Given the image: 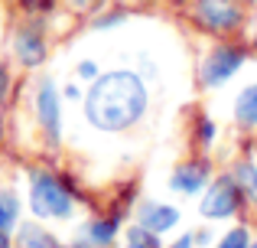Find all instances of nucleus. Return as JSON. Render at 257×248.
Returning <instances> with one entry per match:
<instances>
[{
  "instance_id": "nucleus-1",
  "label": "nucleus",
  "mask_w": 257,
  "mask_h": 248,
  "mask_svg": "<svg viewBox=\"0 0 257 248\" xmlns=\"http://www.w3.org/2000/svg\"><path fill=\"white\" fill-rule=\"evenodd\" d=\"M147 89L134 72H107L91 85L85 98V115L98 131H127L144 118Z\"/></svg>"
},
{
  "instance_id": "nucleus-2",
  "label": "nucleus",
  "mask_w": 257,
  "mask_h": 248,
  "mask_svg": "<svg viewBox=\"0 0 257 248\" xmlns=\"http://www.w3.org/2000/svg\"><path fill=\"white\" fill-rule=\"evenodd\" d=\"M30 206L39 219H69L72 216V196L56 177L36 173L30 190Z\"/></svg>"
},
{
  "instance_id": "nucleus-3",
  "label": "nucleus",
  "mask_w": 257,
  "mask_h": 248,
  "mask_svg": "<svg viewBox=\"0 0 257 248\" xmlns=\"http://www.w3.org/2000/svg\"><path fill=\"white\" fill-rule=\"evenodd\" d=\"M238 203H241V190L231 177H221L208 186L205 199H202V216L205 219H228L238 212Z\"/></svg>"
},
{
  "instance_id": "nucleus-4",
  "label": "nucleus",
  "mask_w": 257,
  "mask_h": 248,
  "mask_svg": "<svg viewBox=\"0 0 257 248\" xmlns=\"http://www.w3.org/2000/svg\"><path fill=\"white\" fill-rule=\"evenodd\" d=\"M195 20L212 33H228L241 23V10L234 0H199L195 4Z\"/></svg>"
},
{
  "instance_id": "nucleus-5",
  "label": "nucleus",
  "mask_w": 257,
  "mask_h": 248,
  "mask_svg": "<svg viewBox=\"0 0 257 248\" xmlns=\"http://www.w3.org/2000/svg\"><path fill=\"white\" fill-rule=\"evenodd\" d=\"M241 62H244V56H241L238 49H215L212 56L205 59V65H202V82H205L208 89H215V85L228 82V78L241 69Z\"/></svg>"
},
{
  "instance_id": "nucleus-6",
  "label": "nucleus",
  "mask_w": 257,
  "mask_h": 248,
  "mask_svg": "<svg viewBox=\"0 0 257 248\" xmlns=\"http://www.w3.org/2000/svg\"><path fill=\"white\" fill-rule=\"evenodd\" d=\"M36 115H39V124H43L46 137L52 140V144H59V92L56 85L46 78L43 85H39V95H36Z\"/></svg>"
},
{
  "instance_id": "nucleus-7",
  "label": "nucleus",
  "mask_w": 257,
  "mask_h": 248,
  "mask_svg": "<svg viewBox=\"0 0 257 248\" xmlns=\"http://www.w3.org/2000/svg\"><path fill=\"white\" fill-rule=\"evenodd\" d=\"M205 180H208V167L205 163H182V167H176V173H173V180H170V186L176 193H199L202 186H205Z\"/></svg>"
},
{
  "instance_id": "nucleus-8",
  "label": "nucleus",
  "mask_w": 257,
  "mask_h": 248,
  "mask_svg": "<svg viewBox=\"0 0 257 248\" xmlns=\"http://www.w3.org/2000/svg\"><path fill=\"white\" fill-rule=\"evenodd\" d=\"M179 222V212L173 209V206H160V203H147L144 209H140V225L144 229H150V232H166V229H173V225Z\"/></svg>"
},
{
  "instance_id": "nucleus-9",
  "label": "nucleus",
  "mask_w": 257,
  "mask_h": 248,
  "mask_svg": "<svg viewBox=\"0 0 257 248\" xmlns=\"http://www.w3.org/2000/svg\"><path fill=\"white\" fill-rule=\"evenodd\" d=\"M13 49H17L20 62H26V65H39V62H43V56H46L43 36H39L36 30H23L17 36V43H13Z\"/></svg>"
},
{
  "instance_id": "nucleus-10",
  "label": "nucleus",
  "mask_w": 257,
  "mask_h": 248,
  "mask_svg": "<svg viewBox=\"0 0 257 248\" xmlns=\"http://www.w3.org/2000/svg\"><path fill=\"white\" fill-rule=\"evenodd\" d=\"M234 121L241 127H254L257 124V85H247L234 102Z\"/></svg>"
},
{
  "instance_id": "nucleus-11",
  "label": "nucleus",
  "mask_w": 257,
  "mask_h": 248,
  "mask_svg": "<svg viewBox=\"0 0 257 248\" xmlns=\"http://www.w3.org/2000/svg\"><path fill=\"white\" fill-rule=\"evenodd\" d=\"M20 248H59V242L49 235V232H43L39 225H23L20 229Z\"/></svg>"
},
{
  "instance_id": "nucleus-12",
  "label": "nucleus",
  "mask_w": 257,
  "mask_h": 248,
  "mask_svg": "<svg viewBox=\"0 0 257 248\" xmlns=\"http://www.w3.org/2000/svg\"><path fill=\"white\" fill-rule=\"evenodd\" d=\"M17 212H20V199L13 190H0V232H7L13 222H17Z\"/></svg>"
},
{
  "instance_id": "nucleus-13",
  "label": "nucleus",
  "mask_w": 257,
  "mask_h": 248,
  "mask_svg": "<svg viewBox=\"0 0 257 248\" xmlns=\"http://www.w3.org/2000/svg\"><path fill=\"white\" fill-rule=\"evenodd\" d=\"M127 248H160V238H157V232H150V229H131V235H127Z\"/></svg>"
},
{
  "instance_id": "nucleus-14",
  "label": "nucleus",
  "mask_w": 257,
  "mask_h": 248,
  "mask_svg": "<svg viewBox=\"0 0 257 248\" xmlns=\"http://www.w3.org/2000/svg\"><path fill=\"white\" fill-rule=\"evenodd\" d=\"M114 232H117V219H111V222H94V225H91L94 245H111Z\"/></svg>"
},
{
  "instance_id": "nucleus-15",
  "label": "nucleus",
  "mask_w": 257,
  "mask_h": 248,
  "mask_svg": "<svg viewBox=\"0 0 257 248\" xmlns=\"http://www.w3.org/2000/svg\"><path fill=\"white\" fill-rule=\"evenodd\" d=\"M218 248H247V232H244V229L228 232V235L218 242Z\"/></svg>"
},
{
  "instance_id": "nucleus-16",
  "label": "nucleus",
  "mask_w": 257,
  "mask_h": 248,
  "mask_svg": "<svg viewBox=\"0 0 257 248\" xmlns=\"http://www.w3.org/2000/svg\"><path fill=\"white\" fill-rule=\"evenodd\" d=\"M241 177H244V183H247V190H251V196L257 199V170H254V167H241Z\"/></svg>"
},
{
  "instance_id": "nucleus-17",
  "label": "nucleus",
  "mask_w": 257,
  "mask_h": 248,
  "mask_svg": "<svg viewBox=\"0 0 257 248\" xmlns=\"http://www.w3.org/2000/svg\"><path fill=\"white\" fill-rule=\"evenodd\" d=\"M78 75H85V78H94V75H98L94 62H82V65H78Z\"/></svg>"
},
{
  "instance_id": "nucleus-18",
  "label": "nucleus",
  "mask_w": 257,
  "mask_h": 248,
  "mask_svg": "<svg viewBox=\"0 0 257 248\" xmlns=\"http://www.w3.org/2000/svg\"><path fill=\"white\" fill-rule=\"evenodd\" d=\"M212 137H215V124L202 121V140H205V144H212Z\"/></svg>"
},
{
  "instance_id": "nucleus-19",
  "label": "nucleus",
  "mask_w": 257,
  "mask_h": 248,
  "mask_svg": "<svg viewBox=\"0 0 257 248\" xmlns=\"http://www.w3.org/2000/svg\"><path fill=\"white\" fill-rule=\"evenodd\" d=\"M192 238H195V235H182V238H179V242H176L173 248H192Z\"/></svg>"
},
{
  "instance_id": "nucleus-20",
  "label": "nucleus",
  "mask_w": 257,
  "mask_h": 248,
  "mask_svg": "<svg viewBox=\"0 0 257 248\" xmlns=\"http://www.w3.org/2000/svg\"><path fill=\"white\" fill-rule=\"evenodd\" d=\"M4 92H7V72H4V65H0V98H4Z\"/></svg>"
},
{
  "instance_id": "nucleus-21",
  "label": "nucleus",
  "mask_w": 257,
  "mask_h": 248,
  "mask_svg": "<svg viewBox=\"0 0 257 248\" xmlns=\"http://www.w3.org/2000/svg\"><path fill=\"white\" fill-rule=\"evenodd\" d=\"M69 4H72V7H88L91 0H69Z\"/></svg>"
},
{
  "instance_id": "nucleus-22",
  "label": "nucleus",
  "mask_w": 257,
  "mask_h": 248,
  "mask_svg": "<svg viewBox=\"0 0 257 248\" xmlns=\"http://www.w3.org/2000/svg\"><path fill=\"white\" fill-rule=\"evenodd\" d=\"M0 248H10V242H7V232H0Z\"/></svg>"
},
{
  "instance_id": "nucleus-23",
  "label": "nucleus",
  "mask_w": 257,
  "mask_h": 248,
  "mask_svg": "<svg viewBox=\"0 0 257 248\" xmlns=\"http://www.w3.org/2000/svg\"><path fill=\"white\" fill-rule=\"evenodd\" d=\"M247 248H257V242H254V245H247Z\"/></svg>"
}]
</instances>
